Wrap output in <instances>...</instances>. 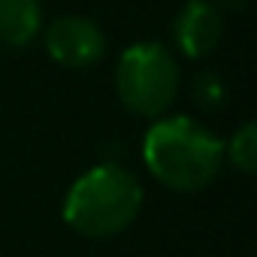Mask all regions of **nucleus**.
<instances>
[{"mask_svg": "<svg viewBox=\"0 0 257 257\" xmlns=\"http://www.w3.org/2000/svg\"><path fill=\"white\" fill-rule=\"evenodd\" d=\"M143 161L164 188L194 194L224 170V143L188 115H161L143 137Z\"/></svg>", "mask_w": 257, "mask_h": 257, "instance_id": "1", "label": "nucleus"}, {"mask_svg": "<svg viewBox=\"0 0 257 257\" xmlns=\"http://www.w3.org/2000/svg\"><path fill=\"white\" fill-rule=\"evenodd\" d=\"M143 185L121 164H97L82 173L64 197V221L88 239L118 236L140 218Z\"/></svg>", "mask_w": 257, "mask_h": 257, "instance_id": "2", "label": "nucleus"}, {"mask_svg": "<svg viewBox=\"0 0 257 257\" xmlns=\"http://www.w3.org/2000/svg\"><path fill=\"white\" fill-rule=\"evenodd\" d=\"M182 85L179 61L161 43H134L127 46L115 64V94L121 106L140 118H161L176 103Z\"/></svg>", "mask_w": 257, "mask_h": 257, "instance_id": "3", "label": "nucleus"}, {"mask_svg": "<svg viewBox=\"0 0 257 257\" xmlns=\"http://www.w3.org/2000/svg\"><path fill=\"white\" fill-rule=\"evenodd\" d=\"M46 52L55 64L70 70H88L106 55V34L85 16H61L43 31Z\"/></svg>", "mask_w": 257, "mask_h": 257, "instance_id": "4", "label": "nucleus"}, {"mask_svg": "<svg viewBox=\"0 0 257 257\" xmlns=\"http://www.w3.org/2000/svg\"><path fill=\"white\" fill-rule=\"evenodd\" d=\"M224 19L212 0H188L173 19V40L185 58H206L218 49Z\"/></svg>", "mask_w": 257, "mask_h": 257, "instance_id": "5", "label": "nucleus"}, {"mask_svg": "<svg viewBox=\"0 0 257 257\" xmlns=\"http://www.w3.org/2000/svg\"><path fill=\"white\" fill-rule=\"evenodd\" d=\"M43 31L40 0H0V46L28 49Z\"/></svg>", "mask_w": 257, "mask_h": 257, "instance_id": "6", "label": "nucleus"}, {"mask_svg": "<svg viewBox=\"0 0 257 257\" xmlns=\"http://www.w3.org/2000/svg\"><path fill=\"white\" fill-rule=\"evenodd\" d=\"M224 161H230L242 176H254L257 170V124L245 121L239 131L224 143Z\"/></svg>", "mask_w": 257, "mask_h": 257, "instance_id": "7", "label": "nucleus"}, {"mask_svg": "<svg viewBox=\"0 0 257 257\" xmlns=\"http://www.w3.org/2000/svg\"><path fill=\"white\" fill-rule=\"evenodd\" d=\"M194 97H197V103H200V106L215 109V106L221 103V97H224V88L218 85V79H215V76H200V79H197V85H194Z\"/></svg>", "mask_w": 257, "mask_h": 257, "instance_id": "8", "label": "nucleus"}]
</instances>
